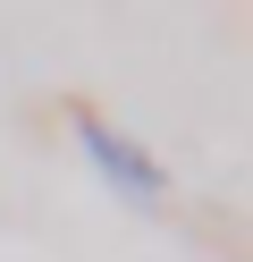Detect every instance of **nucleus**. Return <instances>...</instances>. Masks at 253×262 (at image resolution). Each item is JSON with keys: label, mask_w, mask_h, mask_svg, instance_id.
Returning <instances> with one entry per match:
<instances>
[{"label": "nucleus", "mask_w": 253, "mask_h": 262, "mask_svg": "<svg viewBox=\"0 0 253 262\" xmlns=\"http://www.w3.org/2000/svg\"><path fill=\"white\" fill-rule=\"evenodd\" d=\"M76 144H84V161H93V169L110 178L127 203H160V194H169V169H160L135 136H118L101 110H76Z\"/></svg>", "instance_id": "nucleus-1"}]
</instances>
